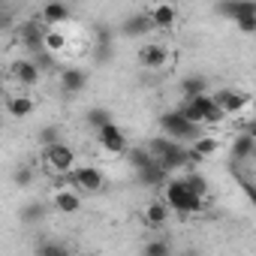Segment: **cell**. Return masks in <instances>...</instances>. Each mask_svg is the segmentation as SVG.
Masks as SVG:
<instances>
[{"mask_svg": "<svg viewBox=\"0 0 256 256\" xmlns=\"http://www.w3.org/2000/svg\"><path fill=\"white\" fill-rule=\"evenodd\" d=\"M163 202L172 211H178V214H196L205 205V199L196 196V193H190L181 178H166V184H163Z\"/></svg>", "mask_w": 256, "mask_h": 256, "instance_id": "obj_1", "label": "cell"}, {"mask_svg": "<svg viewBox=\"0 0 256 256\" xmlns=\"http://www.w3.org/2000/svg\"><path fill=\"white\" fill-rule=\"evenodd\" d=\"M160 130L166 133V136H172V139H178V142H193L202 130H199V124H190L178 108L175 112H163L160 114Z\"/></svg>", "mask_w": 256, "mask_h": 256, "instance_id": "obj_2", "label": "cell"}, {"mask_svg": "<svg viewBox=\"0 0 256 256\" xmlns=\"http://www.w3.org/2000/svg\"><path fill=\"white\" fill-rule=\"evenodd\" d=\"M42 160H46V166H48L54 175H66V172L76 166V151L58 139V142H52V145H42Z\"/></svg>", "mask_w": 256, "mask_h": 256, "instance_id": "obj_3", "label": "cell"}, {"mask_svg": "<svg viewBox=\"0 0 256 256\" xmlns=\"http://www.w3.org/2000/svg\"><path fill=\"white\" fill-rule=\"evenodd\" d=\"M66 184H72L78 193H100L102 184H106V178H102V172L96 166H82V169L72 166L66 172Z\"/></svg>", "mask_w": 256, "mask_h": 256, "instance_id": "obj_4", "label": "cell"}, {"mask_svg": "<svg viewBox=\"0 0 256 256\" xmlns=\"http://www.w3.org/2000/svg\"><path fill=\"white\" fill-rule=\"evenodd\" d=\"M96 139H100L102 151H108V154H126V133L120 130L114 120L106 124V126H100V130H96Z\"/></svg>", "mask_w": 256, "mask_h": 256, "instance_id": "obj_5", "label": "cell"}, {"mask_svg": "<svg viewBox=\"0 0 256 256\" xmlns=\"http://www.w3.org/2000/svg\"><path fill=\"white\" fill-rule=\"evenodd\" d=\"M154 30V22L148 12H133V16H126L120 22V36L126 40H139V36H148Z\"/></svg>", "mask_w": 256, "mask_h": 256, "instance_id": "obj_6", "label": "cell"}, {"mask_svg": "<svg viewBox=\"0 0 256 256\" xmlns=\"http://www.w3.org/2000/svg\"><path fill=\"white\" fill-rule=\"evenodd\" d=\"M211 96H214V102H217L226 114H235V112L247 108V102H250V96H247L244 90H235V88H220V90H214Z\"/></svg>", "mask_w": 256, "mask_h": 256, "instance_id": "obj_7", "label": "cell"}, {"mask_svg": "<svg viewBox=\"0 0 256 256\" xmlns=\"http://www.w3.org/2000/svg\"><path fill=\"white\" fill-rule=\"evenodd\" d=\"M214 12L220 18H229V22H238L244 16H256V4L253 0H217Z\"/></svg>", "mask_w": 256, "mask_h": 256, "instance_id": "obj_8", "label": "cell"}, {"mask_svg": "<svg viewBox=\"0 0 256 256\" xmlns=\"http://www.w3.org/2000/svg\"><path fill=\"white\" fill-rule=\"evenodd\" d=\"M151 22H154V28H160V30H172L175 24H178V6L172 4V0H157V4L151 6Z\"/></svg>", "mask_w": 256, "mask_h": 256, "instance_id": "obj_9", "label": "cell"}, {"mask_svg": "<svg viewBox=\"0 0 256 256\" xmlns=\"http://www.w3.org/2000/svg\"><path fill=\"white\" fill-rule=\"evenodd\" d=\"M139 64L145 66V70H163L166 64H169V48L163 46V42H148V46H142L139 48Z\"/></svg>", "mask_w": 256, "mask_h": 256, "instance_id": "obj_10", "label": "cell"}, {"mask_svg": "<svg viewBox=\"0 0 256 256\" xmlns=\"http://www.w3.org/2000/svg\"><path fill=\"white\" fill-rule=\"evenodd\" d=\"M42 34H46V24H42V18H30V22H24L22 28H18V40H22V46L24 48H30V52H42Z\"/></svg>", "mask_w": 256, "mask_h": 256, "instance_id": "obj_11", "label": "cell"}, {"mask_svg": "<svg viewBox=\"0 0 256 256\" xmlns=\"http://www.w3.org/2000/svg\"><path fill=\"white\" fill-rule=\"evenodd\" d=\"M70 16H72V6L64 4V0H48V4L42 6V12H40L42 24H48V28H58V24L70 22Z\"/></svg>", "mask_w": 256, "mask_h": 256, "instance_id": "obj_12", "label": "cell"}, {"mask_svg": "<svg viewBox=\"0 0 256 256\" xmlns=\"http://www.w3.org/2000/svg\"><path fill=\"white\" fill-rule=\"evenodd\" d=\"M10 72H12V78H16L22 88L40 84V64H36V60H16V64L10 66Z\"/></svg>", "mask_w": 256, "mask_h": 256, "instance_id": "obj_13", "label": "cell"}, {"mask_svg": "<svg viewBox=\"0 0 256 256\" xmlns=\"http://www.w3.org/2000/svg\"><path fill=\"white\" fill-rule=\"evenodd\" d=\"M60 88H64V94H82L88 88V72L78 66H66L60 72Z\"/></svg>", "mask_w": 256, "mask_h": 256, "instance_id": "obj_14", "label": "cell"}, {"mask_svg": "<svg viewBox=\"0 0 256 256\" xmlns=\"http://www.w3.org/2000/svg\"><path fill=\"white\" fill-rule=\"evenodd\" d=\"M136 175H139V184H145V187H160V184H166V178H169V172L154 160V163H148V166H142V169H136Z\"/></svg>", "mask_w": 256, "mask_h": 256, "instance_id": "obj_15", "label": "cell"}, {"mask_svg": "<svg viewBox=\"0 0 256 256\" xmlns=\"http://www.w3.org/2000/svg\"><path fill=\"white\" fill-rule=\"evenodd\" d=\"M253 151H256V139H253V133H241V136H235V142H232V163H244V160H250Z\"/></svg>", "mask_w": 256, "mask_h": 256, "instance_id": "obj_16", "label": "cell"}, {"mask_svg": "<svg viewBox=\"0 0 256 256\" xmlns=\"http://www.w3.org/2000/svg\"><path fill=\"white\" fill-rule=\"evenodd\" d=\"M169 214H172V208H169L163 199H154V202L145 205V223L154 226V229H160V226L169 220Z\"/></svg>", "mask_w": 256, "mask_h": 256, "instance_id": "obj_17", "label": "cell"}, {"mask_svg": "<svg viewBox=\"0 0 256 256\" xmlns=\"http://www.w3.org/2000/svg\"><path fill=\"white\" fill-rule=\"evenodd\" d=\"M54 208L64 211V214H76V211L82 208V196H78L76 190H70V187H60V190L54 193Z\"/></svg>", "mask_w": 256, "mask_h": 256, "instance_id": "obj_18", "label": "cell"}, {"mask_svg": "<svg viewBox=\"0 0 256 256\" xmlns=\"http://www.w3.org/2000/svg\"><path fill=\"white\" fill-rule=\"evenodd\" d=\"M64 48H66V36H64L60 30L52 28V30L42 34V52H48V54H60Z\"/></svg>", "mask_w": 256, "mask_h": 256, "instance_id": "obj_19", "label": "cell"}, {"mask_svg": "<svg viewBox=\"0 0 256 256\" xmlns=\"http://www.w3.org/2000/svg\"><path fill=\"white\" fill-rule=\"evenodd\" d=\"M34 108H36V106H34L30 96H10V100H6V112H10L12 118H28Z\"/></svg>", "mask_w": 256, "mask_h": 256, "instance_id": "obj_20", "label": "cell"}, {"mask_svg": "<svg viewBox=\"0 0 256 256\" xmlns=\"http://www.w3.org/2000/svg\"><path fill=\"white\" fill-rule=\"evenodd\" d=\"M205 90H208V78H205V76H187V78L181 82L184 100H190V96H196V94H205Z\"/></svg>", "mask_w": 256, "mask_h": 256, "instance_id": "obj_21", "label": "cell"}, {"mask_svg": "<svg viewBox=\"0 0 256 256\" xmlns=\"http://www.w3.org/2000/svg\"><path fill=\"white\" fill-rule=\"evenodd\" d=\"M190 151H193L199 160H208V157L217 151V139H214V136H202V133H199V136L193 139V148H190Z\"/></svg>", "mask_w": 256, "mask_h": 256, "instance_id": "obj_22", "label": "cell"}, {"mask_svg": "<svg viewBox=\"0 0 256 256\" xmlns=\"http://www.w3.org/2000/svg\"><path fill=\"white\" fill-rule=\"evenodd\" d=\"M181 181L187 184V190H190V193H196V196H202V199L208 196V181H205V178H202L199 172H187V175H184Z\"/></svg>", "mask_w": 256, "mask_h": 256, "instance_id": "obj_23", "label": "cell"}, {"mask_svg": "<svg viewBox=\"0 0 256 256\" xmlns=\"http://www.w3.org/2000/svg\"><path fill=\"white\" fill-rule=\"evenodd\" d=\"M84 120H88V126L96 133L100 126H106V124H112V112L108 108H90L88 114H84Z\"/></svg>", "mask_w": 256, "mask_h": 256, "instance_id": "obj_24", "label": "cell"}, {"mask_svg": "<svg viewBox=\"0 0 256 256\" xmlns=\"http://www.w3.org/2000/svg\"><path fill=\"white\" fill-rule=\"evenodd\" d=\"M22 223H40L42 217H46V205L42 202H30V205H24L22 208Z\"/></svg>", "mask_w": 256, "mask_h": 256, "instance_id": "obj_25", "label": "cell"}, {"mask_svg": "<svg viewBox=\"0 0 256 256\" xmlns=\"http://www.w3.org/2000/svg\"><path fill=\"white\" fill-rule=\"evenodd\" d=\"M126 157H130V166L133 169H142V166H148V163H154V154L148 151V148H126Z\"/></svg>", "mask_w": 256, "mask_h": 256, "instance_id": "obj_26", "label": "cell"}, {"mask_svg": "<svg viewBox=\"0 0 256 256\" xmlns=\"http://www.w3.org/2000/svg\"><path fill=\"white\" fill-rule=\"evenodd\" d=\"M114 58V42H94V64H108Z\"/></svg>", "mask_w": 256, "mask_h": 256, "instance_id": "obj_27", "label": "cell"}, {"mask_svg": "<svg viewBox=\"0 0 256 256\" xmlns=\"http://www.w3.org/2000/svg\"><path fill=\"white\" fill-rule=\"evenodd\" d=\"M36 253L40 256H66L70 247L60 244V241H46V244H36Z\"/></svg>", "mask_w": 256, "mask_h": 256, "instance_id": "obj_28", "label": "cell"}, {"mask_svg": "<svg viewBox=\"0 0 256 256\" xmlns=\"http://www.w3.org/2000/svg\"><path fill=\"white\" fill-rule=\"evenodd\" d=\"M142 253H145V256H169V253H172V247H169V241L154 238V241H148V244L142 247Z\"/></svg>", "mask_w": 256, "mask_h": 256, "instance_id": "obj_29", "label": "cell"}, {"mask_svg": "<svg viewBox=\"0 0 256 256\" xmlns=\"http://www.w3.org/2000/svg\"><path fill=\"white\" fill-rule=\"evenodd\" d=\"M12 181H16V187H30L34 184V169L30 166H18L12 172Z\"/></svg>", "mask_w": 256, "mask_h": 256, "instance_id": "obj_30", "label": "cell"}, {"mask_svg": "<svg viewBox=\"0 0 256 256\" xmlns=\"http://www.w3.org/2000/svg\"><path fill=\"white\" fill-rule=\"evenodd\" d=\"M60 139V130L58 126H42L40 130V145H52V142H58Z\"/></svg>", "mask_w": 256, "mask_h": 256, "instance_id": "obj_31", "label": "cell"}, {"mask_svg": "<svg viewBox=\"0 0 256 256\" xmlns=\"http://www.w3.org/2000/svg\"><path fill=\"white\" fill-rule=\"evenodd\" d=\"M235 24H238L241 34H256V16H244V18H238Z\"/></svg>", "mask_w": 256, "mask_h": 256, "instance_id": "obj_32", "label": "cell"}, {"mask_svg": "<svg viewBox=\"0 0 256 256\" xmlns=\"http://www.w3.org/2000/svg\"><path fill=\"white\" fill-rule=\"evenodd\" d=\"M94 42H112V30L106 24H96L94 28Z\"/></svg>", "mask_w": 256, "mask_h": 256, "instance_id": "obj_33", "label": "cell"}, {"mask_svg": "<svg viewBox=\"0 0 256 256\" xmlns=\"http://www.w3.org/2000/svg\"><path fill=\"white\" fill-rule=\"evenodd\" d=\"M12 24V18H10V12H0V30H6Z\"/></svg>", "mask_w": 256, "mask_h": 256, "instance_id": "obj_34", "label": "cell"}, {"mask_svg": "<svg viewBox=\"0 0 256 256\" xmlns=\"http://www.w3.org/2000/svg\"><path fill=\"white\" fill-rule=\"evenodd\" d=\"M64 4H70V6H76V4H78V0H64Z\"/></svg>", "mask_w": 256, "mask_h": 256, "instance_id": "obj_35", "label": "cell"}, {"mask_svg": "<svg viewBox=\"0 0 256 256\" xmlns=\"http://www.w3.org/2000/svg\"><path fill=\"white\" fill-rule=\"evenodd\" d=\"M0 130H4V118H0Z\"/></svg>", "mask_w": 256, "mask_h": 256, "instance_id": "obj_36", "label": "cell"}, {"mask_svg": "<svg viewBox=\"0 0 256 256\" xmlns=\"http://www.w3.org/2000/svg\"><path fill=\"white\" fill-rule=\"evenodd\" d=\"M0 90H4V78H0Z\"/></svg>", "mask_w": 256, "mask_h": 256, "instance_id": "obj_37", "label": "cell"}]
</instances>
